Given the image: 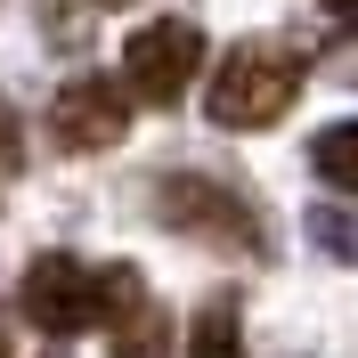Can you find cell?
<instances>
[{
	"instance_id": "cell-8",
	"label": "cell",
	"mask_w": 358,
	"mask_h": 358,
	"mask_svg": "<svg viewBox=\"0 0 358 358\" xmlns=\"http://www.w3.org/2000/svg\"><path fill=\"white\" fill-rule=\"evenodd\" d=\"M317 171L334 179V187H358V131L350 122H326L317 131Z\"/></svg>"
},
{
	"instance_id": "cell-11",
	"label": "cell",
	"mask_w": 358,
	"mask_h": 358,
	"mask_svg": "<svg viewBox=\"0 0 358 358\" xmlns=\"http://www.w3.org/2000/svg\"><path fill=\"white\" fill-rule=\"evenodd\" d=\"M0 358H8V342H0Z\"/></svg>"
},
{
	"instance_id": "cell-9",
	"label": "cell",
	"mask_w": 358,
	"mask_h": 358,
	"mask_svg": "<svg viewBox=\"0 0 358 358\" xmlns=\"http://www.w3.org/2000/svg\"><path fill=\"white\" fill-rule=\"evenodd\" d=\"M317 220H326V245H334V252H350V212H317Z\"/></svg>"
},
{
	"instance_id": "cell-4",
	"label": "cell",
	"mask_w": 358,
	"mask_h": 358,
	"mask_svg": "<svg viewBox=\"0 0 358 358\" xmlns=\"http://www.w3.org/2000/svg\"><path fill=\"white\" fill-rule=\"evenodd\" d=\"M155 203H163V220H171V228H187V236H203V245H220V252H261L252 203L228 196V187H212V179H155Z\"/></svg>"
},
{
	"instance_id": "cell-2",
	"label": "cell",
	"mask_w": 358,
	"mask_h": 358,
	"mask_svg": "<svg viewBox=\"0 0 358 358\" xmlns=\"http://www.w3.org/2000/svg\"><path fill=\"white\" fill-rule=\"evenodd\" d=\"M17 310L41 326V334H90L98 317H106V301H98V268H82L73 252H41V261L24 268L17 285Z\"/></svg>"
},
{
	"instance_id": "cell-6",
	"label": "cell",
	"mask_w": 358,
	"mask_h": 358,
	"mask_svg": "<svg viewBox=\"0 0 358 358\" xmlns=\"http://www.w3.org/2000/svg\"><path fill=\"white\" fill-rule=\"evenodd\" d=\"M98 301L114 317V358H171V317L147 301L138 268H98Z\"/></svg>"
},
{
	"instance_id": "cell-5",
	"label": "cell",
	"mask_w": 358,
	"mask_h": 358,
	"mask_svg": "<svg viewBox=\"0 0 358 358\" xmlns=\"http://www.w3.org/2000/svg\"><path fill=\"white\" fill-rule=\"evenodd\" d=\"M122 131H131V98L114 82H98V73H82V82H66L49 98V138L66 155H106Z\"/></svg>"
},
{
	"instance_id": "cell-10",
	"label": "cell",
	"mask_w": 358,
	"mask_h": 358,
	"mask_svg": "<svg viewBox=\"0 0 358 358\" xmlns=\"http://www.w3.org/2000/svg\"><path fill=\"white\" fill-rule=\"evenodd\" d=\"M326 17H350V0H326Z\"/></svg>"
},
{
	"instance_id": "cell-1",
	"label": "cell",
	"mask_w": 358,
	"mask_h": 358,
	"mask_svg": "<svg viewBox=\"0 0 358 358\" xmlns=\"http://www.w3.org/2000/svg\"><path fill=\"white\" fill-rule=\"evenodd\" d=\"M293 90H301V49L245 41L236 57H220V73L203 90V114H212L220 131H268V122L293 106Z\"/></svg>"
},
{
	"instance_id": "cell-7",
	"label": "cell",
	"mask_w": 358,
	"mask_h": 358,
	"mask_svg": "<svg viewBox=\"0 0 358 358\" xmlns=\"http://www.w3.org/2000/svg\"><path fill=\"white\" fill-rule=\"evenodd\" d=\"M187 358H245V334H236V310H228V301L196 310V326H187Z\"/></svg>"
},
{
	"instance_id": "cell-3",
	"label": "cell",
	"mask_w": 358,
	"mask_h": 358,
	"mask_svg": "<svg viewBox=\"0 0 358 358\" xmlns=\"http://www.w3.org/2000/svg\"><path fill=\"white\" fill-rule=\"evenodd\" d=\"M196 73H203V24H187V17L138 24L131 41H122V82L138 98H155V106H171Z\"/></svg>"
}]
</instances>
